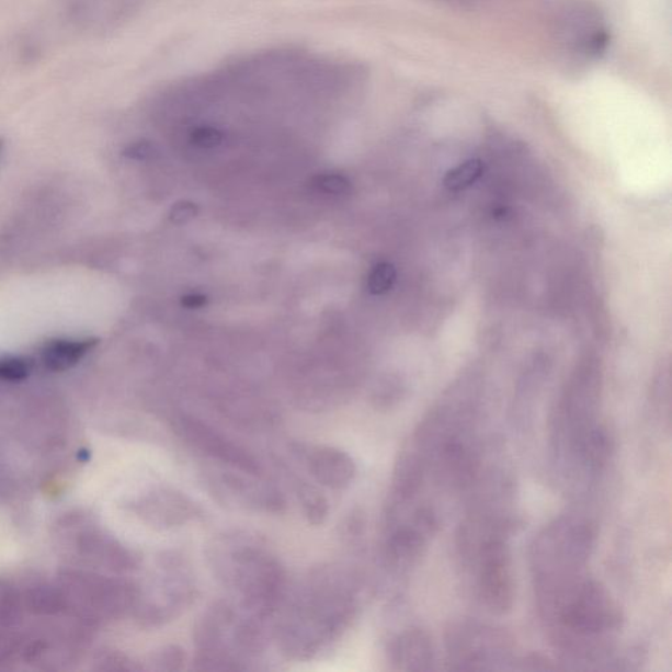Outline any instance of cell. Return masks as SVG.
Masks as SVG:
<instances>
[{
	"mask_svg": "<svg viewBox=\"0 0 672 672\" xmlns=\"http://www.w3.org/2000/svg\"><path fill=\"white\" fill-rule=\"evenodd\" d=\"M452 670L504 669L512 662L514 642L501 629L463 622L452 625L445 636Z\"/></svg>",
	"mask_w": 672,
	"mask_h": 672,
	"instance_id": "obj_4",
	"label": "cell"
},
{
	"mask_svg": "<svg viewBox=\"0 0 672 672\" xmlns=\"http://www.w3.org/2000/svg\"><path fill=\"white\" fill-rule=\"evenodd\" d=\"M237 614L228 602H216L198 618L193 629L196 653L193 669L197 671L244 670L243 660L232 645V627Z\"/></svg>",
	"mask_w": 672,
	"mask_h": 672,
	"instance_id": "obj_5",
	"label": "cell"
},
{
	"mask_svg": "<svg viewBox=\"0 0 672 672\" xmlns=\"http://www.w3.org/2000/svg\"><path fill=\"white\" fill-rule=\"evenodd\" d=\"M396 270L389 263H378L371 271L368 288L374 295H384L391 289L396 282Z\"/></svg>",
	"mask_w": 672,
	"mask_h": 672,
	"instance_id": "obj_18",
	"label": "cell"
},
{
	"mask_svg": "<svg viewBox=\"0 0 672 672\" xmlns=\"http://www.w3.org/2000/svg\"><path fill=\"white\" fill-rule=\"evenodd\" d=\"M197 205L190 202H181L172 206L170 210V221L183 225L197 216Z\"/></svg>",
	"mask_w": 672,
	"mask_h": 672,
	"instance_id": "obj_20",
	"label": "cell"
},
{
	"mask_svg": "<svg viewBox=\"0 0 672 672\" xmlns=\"http://www.w3.org/2000/svg\"><path fill=\"white\" fill-rule=\"evenodd\" d=\"M81 457L83 462H88L90 458L89 451H81Z\"/></svg>",
	"mask_w": 672,
	"mask_h": 672,
	"instance_id": "obj_23",
	"label": "cell"
},
{
	"mask_svg": "<svg viewBox=\"0 0 672 672\" xmlns=\"http://www.w3.org/2000/svg\"><path fill=\"white\" fill-rule=\"evenodd\" d=\"M392 668L402 671L434 669L436 653L428 631L411 627L391 638L386 648Z\"/></svg>",
	"mask_w": 672,
	"mask_h": 672,
	"instance_id": "obj_11",
	"label": "cell"
},
{
	"mask_svg": "<svg viewBox=\"0 0 672 672\" xmlns=\"http://www.w3.org/2000/svg\"><path fill=\"white\" fill-rule=\"evenodd\" d=\"M175 434L193 451L210 460L246 474L262 475V465L249 449L226 437L200 419L183 415L174 424Z\"/></svg>",
	"mask_w": 672,
	"mask_h": 672,
	"instance_id": "obj_8",
	"label": "cell"
},
{
	"mask_svg": "<svg viewBox=\"0 0 672 672\" xmlns=\"http://www.w3.org/2000/svg\"><path fill=\"white\" fill-rule=\"evenodd\" d=\"M309 475L324 488L343 490L354 482L356 464L348 452L329 445H312L299 452Z\"/></svg>",
	"mask_w": 672,
	"mask_h": 672,
	"instance_id": "obj_9",
	"label": "cell"
},
{
	"mask_svg": "<svg viewBox=\"0 0 672 672\" xmlns=\"http://www.w3.org/2000/svg\"><path fill=\"white\" fill-rule=\"evenodd\" d=\"M139 514L159 529L182 527L202 515V510L191 498L174 489L150 492L139 503Z\"/></svg>",
	"mask_w": 672,
	"mask_h": 672,
	"instance_id": "obj_10",
	"label": "cell"
},
{
	"mask_svg": "<svg viewBox=\"0 0 672 672\" xmlns=\"http://www.w3.org/2000/svg\"><path fill=\"white\" fill-rule=\"evenodd\" d=\"M0 149H2V141H0Z\"/></svg>",
	"mask_w": 672,
	"mask_h": 672,
	"instance_id": "obj_24",
	"label": "cell"
},
{
	"mask_svg": "<svg viewBox=\"0 0 672 672\" xmlns=\"http://www.w3.org/2000/svg\"><path fill=\"white\" fill-rule=\"evenodd\" d=\"M206 485L218 502L238 510L282 514L287 504L281 490L262 475L224 467L208 471Z\"/></svg>",
	"mask_w": 672,
	"mask_h": 672,
	"instance_id": "obj_6",
	"label": "cell"
},
{
	"mask_svg": "<svg viewBox=\"0 0 672 672\" xmlns=\"http://www.w3.org/2000/svg\"><path fill=\"white\" fill-rule=\"evenodd\" d=\"M206 304V297L200 293H191V295L182 298V305L187 309H200Z\"/></svg>",
	"mask_w": 672,
	"mask_h": 672,
	"instance_id": "obj_22",
	"label": "cell"
},
{
	"mask_svg": "<svg viewBox=\"0 0 672 672\" xmlns=\"http://www.w3.org/2000/svg\"><path fill=\"white\" fill-rule=\"evenodd\" d=\"M98 343L99 339L95 338L82 339V341L56 339L44 345L43 363L53 372L68 371L81 362L92 349L96 348Z\"/></svg>",
	"mask_w": 672,
	"mask_h": 672,
	"instance_id": "obj_12",
	"label": "cell"
},
{
	"mask_svg": "<svg viewBox=\"0 0 672 672\" xmlns=\"http://www.w3.org/2000/svg\"><path fill=\"white\" fill-rule=\"evenodd\" d=\"M209 560L226 588L239 596L243 614L271 620L287 596V573L261 536L228 532L215 538Z\"/></svg>",
	"mask_w": 672,
	"mask_h": 672,
	"instance_id": "obj_2",
	"label": "cell"
},
{
	"mask_svg": "<svg viewBox=\"0 0 672 672\" xmlns=\"http://www.w3.org/2000/svg\"><path fill=\"white\" fill-rule=\"evenodd\" d=\"M156 148L155 145L148 141L136 143L129 146L128 150L125 151V155L132 159H138V161H145V159H149L155 155Z\"/></svg>",
	"mask_w": 672,
	"mask_h": 672,
	"instance_id": "obj_21",
	"label": "cell"
},
{
	"mask_svg": "<svg viewBox=\"0 0 672 672\" xmlns=\"http://www.w3.org/2000/svg\"><path fill=\"white\" fill-rule=\"evenodd\" d=\"M295 490L306 522L311 525H322L330 512L328 499L316 486L298 480V478L295 483Z\"/></svg>",
	"mask_w": 672,
	"mask_h": 672,
	"instance_id": "obj_13",
	"label": "cell"
},
{
	"mask_svg": "<svg viewBox=\"0 0 672 672\" xmlns=\"http://www.w3.org/2000/svg\"><path fill=\"white\" fill-rule=\"evenodd\" d=\"M32 363L29 358L7 356L0 358V380L20 383L31 375Z\"/></svg>",
	"mask_w": 672,
	"mask_h": 672,
	"instance_id": "obj_16",
	"label": "cell"
},
{
	"mask_svg": "<svg viewBox=\"0 0 672 672\" xmlns=\"http://www.w3.org/2000/svg\"><path fill=\"white\" fill-rule=\"evenodd\" d=\"M224 132L209 124L197 125L190 133L191 144L203 150L219 148L224 144Z\"/></svg>",
	"mask_w": 672,
	"mask_h": 672,
	"instance_id": "obj_17",
	"label": "cell"
},
{
	"mask_svg": "<svg viewBox=\"0 0 672 672\" xmlns=\"http://www.w3.org/2000/svg\"><path fill=\"white\" fill-rule=\"evenodd\" d=\"M512 525L465 523L458 549L476 577L478 597L492 614L505 615L515 603V578L509 538Z\"/></svg>",
	"mask_w": 672,
	"mask_h": 672,
	"instance_id": "obj_3",
	"label": "cell"
},
{
	"mask_svg": "<svg viewBox=\"0 0 672 672\" xmlns=\"http://www.w3.org/2000/svg\"><path fill=\"white\" fill-rule=\"evenodd\" d=\"M482 172V164L480 161H469L458 166L457 169L449 172L447 179H445V185L451 191H460L469 187L474 184Z\"/></svg>",
	"mask_w": 672,
	"mask_h": 672,
	"instance_id": "obj_14",
	"label": "cell"
},
{
	"mask_svg": "<svg viewBox=\"0 0 672 672\" xmlns=\"http://www.w3.org/2000/svg\"><path fill=\"white\" fill-rule=\"evenodd\" d=\"M361 584L343 568L312 571L305 588L274 628L282 653L309 661L335 642L355 620L361 607Z\"/></svg>",
	"mask_w": 672,
	"mask_h": 672,
	"instance_id": "obj_1",
	"label": "cell"
},
{
	"mask_svg": "<svg viewBox=\"0 0 672 672\" xmlns=\"http://www.w3.org/2000/svg\"><path fill=\"white\" fill-rule=\"evenodd\" d=\"M185 662H187V654L178 645H168L152 657V663H155V670L157 671H181Z\"/></svg>",
	"mask_w": 672,
	"mask_h": 672,
	"instance_id": "obj_15",
	"label": "cell"
},
{
	"mask_svg": "<svg viewBox=\"0 0 672 672\" xmlns=\"http://www.w3.org/2000/svg\"><path fill=\"white\" fill-rule=\"evenodd\" d=\"M156 596L141 608V618L151 627L175 620L195 602L196 585L182 557H163Z\"/></svg>",
	"mask_w": 672,
	"mask_h": 672,
	"instance_id": "obj_7",
	"label": "cell"
},
{
	"mask_svg": "<svg viewBox=\"0 0 672 672\" xmlns=\"http://www.w3.org/2000/svg\"><path fill=\"white\" fill-rule=\"evenodd\" d=\"M312 187L328 193V195L344 196L349 195L352 184L348 178L338 174H324L312 179Z\"/></svg>",
	"mask_w": 672,
	"mask_h": 672,
	"instance_id": "obj_19",
	"label": "cell"
}]
</instances>
